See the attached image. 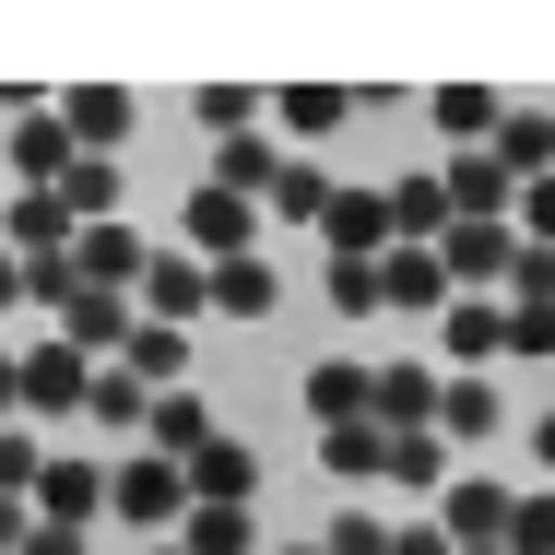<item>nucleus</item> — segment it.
I'll return each mask as SVG.
<instances>
[{
    "label": "nucleus",
    "instance_id": "11",
    "mask_svg": "<svg viewBox=\"0 0 555 555\" xmlns=\"http://www.w3.org/2000/svg\"><path fill=\"white\" fill-rule=\"evenodd\" d=\"M95 378H107V366H95L83 343H36V354H24V414H83Z\"/></svg>",
    "mask_w": 555,
    "mask_h": 555
},
{
    "label": "nucleus",
    "instance_id": "41",
    "mask_svg": "<svg viewBox=\"0 0 555 555\" xmlns=\"http://www.w3.org/2000/svg\"><path fill=\"white\" fill-rule=\"evenodd\" d=\"M36 544V496H0V555H24Z\"/></svg>",
    "mask_w": 555,
    "mask_h": 555
},
{
    "label": "nucleus",
    "instance_id": "48",
    "mask_svg": "<svg viewBox=\"0 0 555 555\" xmlns=\"http://www.w3.org/2000/svg\"><path fill=\"white\" fill-rule=\"evenodd\" d=\"M142 555H190V544H142Z\"/></svg>",
    "mask_w": 555,
    "mask_h": 555
},
{
    "label": "nucleus",
    "instance_id": "5",
    "mask_svg": "<svg viewBox=\"0 0 555 555\" xmlns=\"http://www.w3.org/2000/svg\"><path fill=\"white\" fill-rule=\"evenodd\" d=\"M60 130H72L83 154L130 166V130H142V107H130V83H72V95H60Z\"/></svg>",
    "mask_w": 555,
    "mask_h": 555
},
{
    "label": "nucleus",
    "instance_id": "12",
    "mask_svg": "<svg viewBox=\"0 0 555 555\" xmlns=\"http://www.w3.org/2000/svg\"><path fill=\"white\" fill-rule=\"evenodd\" d=\"M402 236H390V190H332V214H320V260H390Z\"/></svg>",
    "mask_w": 555,
    "mask_h": 555
},
{
    "label": "nucleus",
    "instance_id": "44",
    "mask_svg": "<svg viewBox=\"0 0 555 555\" xmlns=\"http://www.w3.org/2000/svg\"><path fill=\"white\" fill-rule=\"evenodd\" d=\"M24 555H95V544H83V532H60V520H36V544H24Z\"/></svg>",
    "mask_w": 555,
    "mask_h": 555
},
{
    "label": "nucleus",
    "instance_id": "26",
    "mask_svg": "<svg viewBox=\"0 0 555 555\" xmlns=\"http://www.w3.org/2000/svg\"><path fill=\"white\" fill-rule=\"evenodd\" d=\"M438 438H508V390L496 378H449V402H438Z\"/></svg>",
    "mask_w": 555,
    "mask_h": 555
},
{
    "label": "nucleus",
    "instance_id": "27",
    "mask_svg": "<svg viewBox=\"0 0 555 555\" xmlns=\"http://www.w3.org/2000/svg\"><path fill=\"white\" fill-rule=\"evenodd\" d=\"M320 473L332 485H378L390 473V426H320Z\"/></svg>",
    "mask_w": 555,
    "mask_h": 555
},
{
    "label": "nucleus",
    "instance_id": "33",
    "mask_svg": "<svg viewBox=\"0 0 555 555\" xmlns=\"http://www.w3.org/2000/svg\"><path fill=\"white\" fill-rule=\"evenodd\" d=\"M178 544H190V555H260V520H248V508H190Z\"/></svg>",
    "mask_w": 555,
    "mask_h": 555
},
{
    "label": "nucleus",
    "instance_id": "38",
    "mask_svg": "<svg viewBox=\"0 0 555 555\" xmlns=\"http://www.w3.org/2000/svg\"><path fill=\"white\" fill-rule=\"evenodd\" d=\"M508 308H555V248H520V272H508Z\"/></svg>",
    "mask_w": 555,
    "mask_h": 555
},
{
    "label": "nucleus",
    "instance_id": "4",
    "mask_svg": "<svg viewBox=\"0 0 555 555\" xmlns=\"http://www.w3.org/2000/svg\"><path fill=\"white\" fill-rule=\"evenodd\" d=\"M36 520H60V532H95V520H107V461H83V449H48V473H36Z\"/></svg>",
    "mask_w": 555,
    "mask_h": 555
},
{
    "label": "nucleus",
    "instance_id": "8",
    "mask_svg": "<svg viewBox=\"0 0 555 555\" xmlns=\"http://www.w3.org/2000/svg\"><path fill=\"white\" fill-rule=\"evenodd\" d=\"M72 272H83V296H142V272H154V248H142V224H83V248H72Z\"/></svg>",
    "mask_w": 555,
    "mask_h": 555
},
{
    "label": "nucleus",
    "instance_id": "1",
    "mask_svg": "<svg viewBox=\"0 0 555 555\" xmlns=\"http://www.w3.org/2000/svg\"><path fill=\"white\" fill-rule=\"evenodd\" d=\"M190 508H202V496H190V461H166V449H130L107 473V520H130L142 544H178Z\"/></svg>",
    "mask_w": 555,
    "mask_h": 555
},
{
    "label": "nucleus",
    "instance_id": "13",
    "mask_svg": "<svg viewBox=\"0 0 555 555\" xmlns=\"http://www.w3.org/2000/svg\"><path fill=\"white\" fill-rule=\"evenodd\" d=\"M438 402H449V378L426 366V354H378V426H390V438H426Z\"/></svg>",
    "mask_w": 555,
    "mask_h": 555
},
{
    "label": "nucleus",
    "instance_id": "14",
    "mask_svg": "<svg viewBox=\"0 0 555 555\" xmlns=\"http://www.w3.org/2000/svg\"><path fill=\"white\" fill-rule=\"evenodd\" d=\"M308 414L320 426H378V354H320L308 366Z\"/></svg>",
    "mask_w": 555,
    "mask_h": 555
},
{
    "label": "nucleus",
    "instance_id": "2",
    "mask_svg": "<svg viewBox=\"0 0 555 555\" xmlns=\"http://www.w3.org/2000/svg\"><path fill=\"white\" fill-rule=\"evenodd\" d=\"M378 308H390V320H414V332H438L449 308H461V284H449L438 248H390V260H378Z\"/></svg>",
    "mask_w": 555,
    "mask_h": 555
},
{
    "label": "nucleus",
    "instance_id": "31",
    "mask_svg": "<svg viewBox=\"0 0 555 555\" xmlns=\"http://www.w3.org/2000/svg\"><path fill=\"white\" fill-rule=\"evenodd\" d=\"M390 485H414V496H449V485H461L438 426H426V438H390Z\"/></svg>",
    "mask_w": 555,
    "mask_h": 555
},
{
    "label": "nucleus",
    "instance_id": "10",
    "mask_svg": "<svg viewBox=\"0 0 555 555\" xmlns=\"http://www.w3.org/2000/svg\"><path fill=\"white\" fill-rule=\"evenodd\" d=\"M202 308H214V260H202V248H154V272H142V320L190 332Z\"/></svg>",
    "mask_w": 555,
    "mask_h": 555
},
{
    "label": "nucleus",
    "instance_id": "40",
    "mask_svg": "<svg viewBox=\"0 0 555 555\" xmlns=\"http://www.w3.org/2000/svg\"><path fill=\"white\" fill-rule=\"evenodd\" d=\"M520 236H532V248H555V178H532V190H520Z\"/></svg>",
    "mask_w": 555,
    "mask_h": 555
},
{
    "label": "nucleus",
    "instance_id": "43",
    "mask_svg": "<svg viewBox=\"0 0 555 555\" xmlns=\"http://www.w3.org/2000/svg\"><path fill=\"white\" fill-rule=\"evenodd\" d=\"M0 426H24V354H0Z\"/></svg>",
    "mask_w": 555,
    "mask_h": 555
},
{
    "label": "nucleus",
    "instance_id": "46",
    "mask_svg": "<svg viewBox=\"0 0 555 555\" xmlns=\"http://www.w3.org/2000/svg\"><path fill=\"white\" fill-rule=\"evenodd\" d=\"M0 308H24V260L12 248H0Z\"/></svg>",
    "mask_w": 555,
    "mask_h": 555
},
{
    "label": "nucleus",
    "instance_id": "6",
    "mask_svg": "<svg viewBox=\"0 0 555 555\" xmlns=\"http://www.w3.org/2000/svg\"><path fill=\"white\" fill-rule=\"evenodd\" d=\"M260 202H236V190H214V178H202V190H190V214H178V236H190V248H202V260H248V248H260Z\"/></svg>",
    "mask_w": 555,
    "mask_h": 555
},
{
    "label": "nucleus",
    "instance_id": "9",
    "mask_svg": "<svg viewBox=\"0 0 555 555\" xmlns=\"http://www.w3.org/2000/svg\"><path fill=\"white\" fill-rule=\"evenodd\" d=\"M438 354H449V378H496V354H508V296H461L438 320Z\"/></svg>",
    "mask_w": 555,
    "mask_h": 555
},
{
    "label": "nucleus",
    "instance_id": "36",
    "mask_svg": "<svg viewBox=\"0 0 555 555\" xmlns=\"http://www.w3.org/2000/svg\"><path fill=\"white\" fill-rule=\"evenodd\" d=\"M36 473H48V438L0 426V496H36Z\"/></svg>",
    "mask_w": 555,
    "mask_h": 555
},
{
    "label": "nucleus",
    "instance_id": "21",
    "mask_svg": "<svg viewBox=\"0 0 555 555\" xmlns=\"http://www.w3.org/2000/svg\"><path fill=\"white\" fill-rule=\"evenodd\" d=\"M354 107H366L354 83H284V95H272V118H284V142H332V130H343Z\"/></svg>",
    "mask_w": 555,
    "mask_h": 555
},
{
    "label": "nucleus",
    "instance_id": "16",
    "mask_svg": "<svg viewBox=\"0 0 555 555\" xmlns=\"http://www.w3.org/2000/svg\"><path fill=\"white\" fill-rule=\"evenodd\" d=\"M0 154H12V178H24V190H60V178H72V166H83V142H72V130H60V107H36V118H12V130H0Z\"/></svg>",
    "mask_w": 555,
    "mask_h": 555
},
{
    "label": "nucleus",
    "instance_id": "34",
    "mask_svg": "<svg viewBox=\"0 0 555 555\" xmlns=\"http://www.w3.org/2000/svg\"><path fill=\"white\" fill-rule=\"evenodd\" d=\"M190 118H202L214 142H248V130H260V95H248V83H202V95H190Z\"/></svg>",
    "mask_w": 555,
    "mask_h": 555
},
{
    "label": "nucleus",
    "instance_id": "49",
    "mask_svg": "<svg viewBox=\"0 0 555 555\" xmlns=\"http://www.w3.org/2000/svg\"><path fill=\"white\" fill-rule=\"evenodd\" d=\"M0 214H12V202H0Z\"/></svg>",
    "mask_w": 555,
    "mask_h": 555
},
{
    "label": "nucleus",
    "instance_id": "3",
    "mask_svg": "<svg viewBox=\"0 0 555 555\" xmlns=\"http://www.w3.org/2000/svg\"><path fill=\"white\" fill-rule=\"evenodd\" d=\"M520 248H532L520 224H449V236H438V260H449V284H461V296H508Z\"/></svg>",
    "mask_w": 555,
    "mask_h": 555
},
{
    "label": "nucleus",
    "instance_id": "37",
    "mask_svg": "<svg viewBox=\"0 0 555 555\" xmlns=\"http://www.w3.org/2000/svg\"><path fill=\"white\" fill-rule=\"evenodd\" d=\"M508 555H555V485L520 496V520H508Z\"/></svg>",
    "mask_w": 555,
    "mask_h": 555
},
{
    "label": "nucleus",
    "instance_id": "23",
    "mask_svg": "<svg viewBox=\"0 0 555 555\" xmlns=\"http://www.w3.org/2000/svg\"><path fill=\"white\" fill-rule=\"evenodd\" d=\"M214 308H224V320H272V308H284V272H272V248H248V260H214Z\"/></svg>",
    "mask_w": 555,
    "mask_h": 555
},
{
    "label": "nucleus",
    "instance_id": "30",
    "mask_svg": "<svg viewBox=\"0 0 555 555\" xmlns=\"http://www.w3.org/2000/svg\"><path fill=\"white\" fill-rule=\"evenodd\" d=\"M142 414H154V390H142L130 366H107V378H95V402H83V426H107V438H142Z\"/></svg>",
    "mask_w": 555,
    "mask_h": 555
},
{
    "label": "nucleus",
    "instance_id": "15",
    "mask_svg": "<svg viewBox=\"0 0 555 555\" xmlns=\"http://www.w3.org/2000/svg\"><path fill=\"white\" fill-rule=\"evenodd\" d=\"M438 178H449V214L461 224H520V178L496 154H438Z\"/></svg>",
    "mask_w": 555,
    "mask_h": 555
},
{
    "label": "nucleus",
    "instance_id": "18",
    "mask_svg": "<svg viewBox=\"0 0 555 555\" xmlns=\"http://www.w3.org/2000/svg\"><path fill=\"white\" fill-rule=\"evenodd\" d=\"M190 496H202V508H248V496H260V449H248V438L190 449Z\"/></svg>",
    "mask_w": 555,
    "mask_h": 555
},
{
    "label": "nucleus",
    "instance_id": "45",
    "mask_svg": "<svg viewBox=\"0 0 555 555\" xmlns=\"http://www.w3.org/2000/svg\"><path fill=\"white\" fill-rule=\"evenodd\" d=\"M520 449H532V461H544V473H555V402H544V414H532V426H520Z\"/></svg>",
    "mask_w": 555,
    "mask_h": 555
},
{
    "label": "nucleus",
    "instance_id": "24",
    "mask_svg": "<svg viewBox=\"0 0 555 555\" xmlns=\"http://www.w3.org/2000/svg\"><path fill=\"white\" fill-rule=\"evenodd\" d=\"M485 154H496L520 190H532V178H555V107H508V130H496Z\"/></svg>",
    "mask_w": 555,
    "mask_h": 555
},
{
    "label": "nucleus",
    "instance_id": "29",
    "mask_svg": "<svg viewBox=\"0 0 555 555\" xmlns=\"http://www.w3.org/2000/svg\"><path fill=\"white\" fill-rule=\"evenodd\" d=\"M60 202H72L83 224H118V202H130V166H107V154H83V166L60 178Z\"/></svg>",
    "mask_w": 555,
    "mask_h": 555
},
{
    "label": "nucleus",
    "instance_id": "35",
    "mask_svg": "<svg viewBox=\"0 0 555 555\" xmlns=\"http://www.w3.org/2000/svg\"><path fill=\"white\" fill-rule=\"evenodd\" d=\"M390 532H402V520H378V508H332L320 544H332V555H390Z\"/></svg>",
    "mask_w": 555,
    "mask_h": 555
},
{
    "label": "nucleus",
    "instance_id": "32",
    "mask_svg": "<svg viewBox=\"0 0 555 555\" xmlns=\"http://www.w3.org/2000/svg\"><path fill=\"white\" fill-rule=\"evenodd\" d=\"M320 296H332V320H390L378 308V260H320Z\"/></svg>",
    "mask_w": 555,
    "mask_h": 555
},
{
    "label": "nucleus",
    "instance_id": "39",
    "mask_svg": "<svg viewBox=\"0 0 555 555\" xmlns=\"http://www.w3.org/2000/svg\"><path fill=\"white\" fill-rule=\"evenodd\" d=\"M508 354H520V366L555 354V308H508Z\"/></svg>",
    "mask_w": 555,
    "mask_h": 555
},
{
    "label": "nucleus",
    "instance_id": "19",
    "mask_svg": "<svg viewBox=\"0 0 555 555\" xmlns=\"http://www.w3.org/2000/svg\"><path fill=\"white\" fill-rule=\"evenodd\" d=\"M296 166V142H272V130H248V142H214V190L236 202H272V178Z\"/></svg>",
    "mask_w": 555,
    "mask_h": 555
},
{
    "label": "nucleus",
    "instance_id": "28",
    "mask_svg": "<svg viewBox=\"0 0 555 555\" xmlns=\"http://www.w3.org/2000/svg\"><path fill=\"white\" fill-rule=\"evenodd\" d=\"M142 390H190V332H166V320H142L130 332V354H118Z\"/></svg>",
    "mask_w": 555,
    "mask_h": 555
},
{
    "label": "nucleus",
    "instance_id": "42",
    "mask_svg": "<svg viewBox=\"0 0 555 555\" xmlns=\"http://www.w3.org/2000/svg\"><path fill=\"white\" fill-rule=\"evenodd\" d=\"M390 555H461V544H449L438 520H402V532H390Z\"/></svg>",
    "mask_w": 555,
    "mask_h": 555
},
{
    "label": "nucleus",
    "instance_id": "7",
    "mask_svg": "<svg viewBox=\"0 0 555 555\" xmlns=\"http://www.w3.org/2000/svg\"><path fill=\"white\" fill-rule=\"evenodd\" d=\"M508 520H520V485H496V473H461V485L438 496V532L461 555H473V544H508Z\"/></svg>",
    "mask_w": 555,
    "mask_h": 555
},
{
    "label": "nucleus",
    "instance_id": "25",
    "mask_svg": "<svg viewBox=\"0 0 555 555\" xmlns=\"http://www.w3.org/2000/svg\"><path fill=\"white\" fill-rule=\"evenodd\" d=\"M272 224H296V236H320V214H332V166L320 154H296L284 178H272V202H260Z\"/></svg>",
    "mask_w": 555,
    "mask_h": 555
},
{
    "label": "nucleus",
    "instance_id": "22",
    "mask_svg": "<svg viewBox=\"0 0 555 555\" xmlns=\"http://www.w3.org/2000/svg\"><path fill=\"white\" fill-rule=\"evenodd\" d=\"M426 118H438L461 154H485V142L508 130V95H496V83H438V107H426Z\"/></svg>",
    "mask_w": 555,
    "mask_h": 555
},
{
    "label": "nucleus",
    "instance_id": "17",
    "mask_svg": "<svg viewBox=\"0 0 555 555\" xmlns=\"http://www.w3.org/2000/svg\"><path fill=\"white\" fill-rule=\"evenodd\" d=\"M449 224H461L449 214V178L438 166H402V178H390V236H402V248H438Z\"/></svg>",
    "mask_w": 555,
    "mask_h": 555
},
{
    "label": "nucleus",
    "instance_id": "47",
    "mask_svg": "<svg viewBox=\"0 0 555 555\" xmlns=\"http://www.w3.org/2000/svg\"><path fill=\"white\" fill-rule=\"evenodd\" d=\"M272 555H332V544H320V532H308V544H272Z\"/></svg>",
    "mask_w": 555,
    "mask_h": 555
},
{
    "label": "nucleus",
    "instance_id": "20",
    "mask_svg": "<svg viewBox=\"0 0 555 555\" xmlns=\"http://www.w3.org/2000/svg\"><path fill=\"white\" fill-rule=\"evenodd\" d=\"M214 402L202 390H154V414H142V449H166V461H190V449H214Z\"/></svg>",
    "mask_w": 555,
    "mask_h": 555
}]
</instances>
